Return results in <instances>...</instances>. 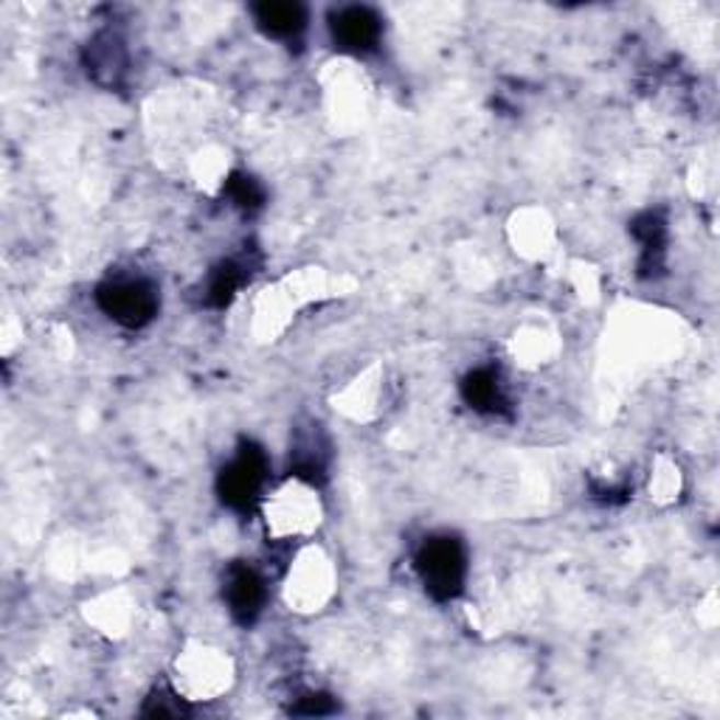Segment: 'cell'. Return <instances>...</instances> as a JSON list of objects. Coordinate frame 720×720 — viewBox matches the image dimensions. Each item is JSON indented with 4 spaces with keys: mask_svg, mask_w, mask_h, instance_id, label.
<instances>
[{
    "mask_svg": "<svg viewBox=\"0 0 720 720\" xmlns=\"http://www.w3.org/2000/svg\"><path fill=\"white\" fill-rule=\"evenodd\" d=\"M265 473L267 459L262 448L242 445L240 454L228 461L220 473V481H217L222 504H228L231 510H248L256 501V495H260L262 484H265Z\"/></svg>",
    "mask_w": 720,
    "mask_h": 720,
    "instance_id": "3957f363",
    "label": "cell"
},
{
    "mask_svg": "<svg viewBox=\"0 0 720 720\" xmlns=\"http://www.w3.org/2000/svg\"><path fill=\"white\" fill-rule=\"evenodd\" d=\"M226 599L228 610L240 622H253L260 617L262 605H265V583L251 565H235L226 578Z\"/></svg>",
    "mask_w": 720,
    "mask_h": 720,
    "instance_id": "5b68a950",
    "label": "cell"
},
{
    "mask_svg": "<svg viewBox=\"0 0 720 720\" xmlns=\"http://www.w3.org/2000/svg\"><path fill=\"white\" fill-rule=\"evenodd\" d=\"M332 701L327 698V695H307V698H301V707H296L293 712L296 715H330L332 712Z\"/></svg>",
    "mask_w": 720,
    "mask_h": 720,
    "instance_id": "7c38bea8",
    "label": "cell"
},
{
    "mask_svg": "<svg viewBox=\"0 0 720 720\" xmlns=\"http://www.w3.org/2000/svg\"><path fill=\"white\" fill-rule=\"evenodd\" d=\"M416 571H420L425 591L434 599H454L465 585L468 574V558L465 546L450 535L425 540V546L416 555Z\"/></svg>",
    "mask_w": 720,
    "mask_h": 720,
    "instance_id": "6da1fadb",
    "label": "cell"
},
{
    "mask_svg": "<svg viewBox=\"0 0 720 720\" xmlns=\"http://www.w3.org/2000/svg\"><path fill=\"white\" fill-rule=\"evenodd\" d=\"M461 395L468 400V405H473L476 411H484V414H495L506 405L504 391H501V380L493 369H476L465 377L461 384Z\"/></svg>",
    "mask_w": 720,
    "mask_h": 720,
    "instance_id": "52a82bcc",
    "label": "cell"
},
{
    "mask_svg": "<svg viewBox=\"0 0 720 720\" xmlns=\"http://www.w3.org/2000/svg\"><path fill=\"white\" fill-rule=\"evenodd\" d=\"M256 26L271 37H296L307 26V12L299 3H260L253 9Z\"/></svg>",
    "mask_w": 720,
    "mask_h": 720,
    "instance_id": "8992f818",
    "label": "cell"
},
{
    "mask_svg": "<svg viewBox=\"0 0 720 720\" xmlns=\"http://www.w3.org/2000/svg\"><path fill=\"white\" fill-rule=\"evenodd\" d=\"M633 237L642 242L644 248V260L653 262V256L664 251V222L662 217L655 215H642L633 222Z\"/></svg>",
    "mask_w": 720,
    "mask_h": 720,
    "instance_id": "9c48e42d",
    "label": "cell"
},
{
    "mask_svg": "<svg viewBox=\"0 0 720 720\" xmlns=\"http://www.w3.org/2000/svg\"><path fill=\"white\" fill-rule=\"evenodd\" d=\"M226 192L242 208H260L262 201H265V188L251 175H231L226 183Z\"/></svg>",
    "mask_w": 720,
    "mask_h": 720,
    "instance_id": "30bf717a",
    "label": "cell"
},
{
    "mask_svg": "<svg viewBox=\"0 0 720 720\" xmlns=\"http://www.w3.org/2000/svg\"><path fill=\"white\" fill-rule=\"evenodd\" d=\"M384 32V23L369 7H344L332 14V34L335 43L346 52H372Z\"/></svg>",
    "mask_w": 720,
    "mask_h": 720,
    "instance_id": "277c9868",
    "label": "cell"
},
{
    "mask_svg": "<svg viewBox=\"0 0 720 720\" xmlns=\"http://www.w3.org/2000/svg\"><path fill=\"white\" fill-rule=\"evenodd\" d=\"M245 282V273L237 262H222L215 273H212V279H208V301L215 307H226L228 301L235 299L237 290Z\"/></svg>",
    "mask_w": 720,
    "mask_h": 720,
    "instance_id": "ba28073f",
    "label": "cell"
},
{
    "mask_svg": "<svg viewBox=\"0 0 720 720\" xmlns=\"http://www.w3.org/2000/svg\"><path fill=\"white\" fill-rule=\"evenodd\" d=\"M183 712H186V709H183L181 698L167 695L163 689H158L150 698V704H147V709H144V715H152V718H178V715Z\"/></svg>",
    "mask_w": 720,
    "mask_h": 720,
    "instance_id": "8fae6325",
    "label": "cell"
},
{
    "mask_svg": "<svg viewBox=\"0 0 720 720\" xmlns=\"http://www.w3.org/2000/svg\"><path fill=\"white\" fill-rule=\"evenodd\" d=\"M96 301L107 319L127 330L150 324L158 312V293L144 279H116L104 282L96 290Z\"/></svg>",
    "mask_w": 720,
    "mask_h": 720,
    "instance_id": "7a4b0ae2",
    "label": "cell"
}]
</instances>
